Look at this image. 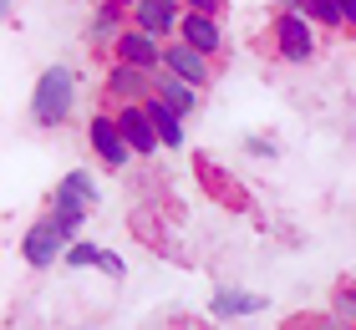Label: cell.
I'll return each mask as SVG.
<instances>
[{
  "instance_id": "1",
  "label": "cell",
  "mask_w": 356,
  "mask_h": 330,
  "mask_svg": "<svg viewBox=\"0 0 356 330\" xmlns=\"http://www.w3.org/2000/svg\"><path fill=\"white\" fill-rule=\"evenodd\" d=\"M72 107H76V72L67 61L46 66L36 76V87H31V122L36 127H67Z\"/></svg>"
},
{
  "instance_id": "2",
  "label": "cell",
  "mask_w": 356,
  "mask_h": 330,
  "mask_svg": "<svg viewBox=\"0 0 356 330\" xmlns=\"http://www.w3.org/2000/svg\"><path fill=\"white\" fill-rule=\"evenodd\" d=\"M270 46H275V56H280V61L305 66V61L316 56V21H305L300 10H275V21H270Z\"/></svg>"
},
{
  "instance_id": "3",
  "label": "cell",
  "mask_w": 356,
  "mask_h": 330,
  "mask_svg": "<svg viewBox=\"0 0 356 330\" xmlns=\"http://www.w3.org/2000/svg\"><path fill=\"white\" fill-rule=\"evenodd\" d=\"M67 249H72V234L51 219V213H41V219L26 229V239H21V259L31 270H51L56 259H67Z\"/></svg>"
},
{
  "instance_id": "4",
  "label": "cell",
  "mask_w": 356,
  "mask_h": 330,
  "mask_svg": "<svg viewBox=\"0 0 356 330\" xmlns=\"http://www.w3.org/2000/svg\"><path fill=\"white\" fill-rule=\"evenodd\" d=\"M153 76H158V72H143V66H133V61H118V56H112V66H107V81H102V97H107L112 107L148 102V97H153Z\"/></svg>"
},
{
  "instance_id": "5",
  "label": "cell",
  "mask_w": 356,
  "mask_h": 330,
  "mask_svg": "<svg viewBox=\"0 0 356 330\" xmlns=\"http://www.w3.org/2000/svg\"><path fill=\"white\" fill-rule=\"evenodd\" d=\"M87 142H92V153H97V163H107L112 173L118 168H127L138 153L127 147V138H122V127H118V112H97V117L87 122Z\"/></svg>"
},
{
  "instance_id": "6",
  "label": "cell",
  "mask_w": 356,
  "mask_h": 330,
  "mask_svg": "<svg viewBox=\"0 0 356 330\" xmlns=\"http://www.w3.org/2000/svg\"><path fill=\"white\" fill-rule=\"evenodd\" d=\"M127 15H133V26L153 31L158 41H178V26H184L188 6H184V0H138Z\"/></svg>"
},
{
  "instance_id": "7",
  "label": "cell",
  "mask_w": 356,
  "mask_h": 330,
  "mask_svg": "<svg viewBox=\"0 0 356 330\" xmlns=\"http://www.w3.org/2000/svg\"><path fill=\"white\" fill-rule=\"evenodd\" d=\"M163 72H173V76H184L188 87H209L214 81V56H204L199 46H188V41H168L163 46Z\"/></svg>"
},
{
  "instance_id": "8",
  "label": "cell",
  "mask_w": 356,
  "mask_h": 330,
  "mask_svg": "<svg viewBox=\"0 0 356 330\" xmlns=\"http://www.w3.org/2000/svg\"><path fill=\"white\" fill-rule=\"evenodd\" d=\"M163 46H168V41H158L153 31L127 26L122 36H118V46H112V56H118V61H133V66H143V72H158V66H163Z\"/></svg>"
},
{
  "instance_id": "9",
  "label": "cell",
  "mask_w": 356,
  "mask_h": 330,
  "mask_svg": "<svg viewBox=\"0 0 356 330\" xmlns=\"http://www.w3.org/2000/svg\"><path fill=\"white\" fill-rule=\"evenodd\" d=\"M118 127H122V138H127V147H133L138 158H153L158 147V127H153V117H148V102H127V107H118Z\"/></svg>"
},
{
  "instance_id": "10",
  "label": "cell",
  "mask_w": 356,
  "mask_h": 330,
  "mask_svg": "<svg viewBox=\"0 0 356 330\" xmlns=\"http://www.w3.org/2000/svg\"><path fill=\"white\" fill-rule=\"evenodd\" d=\"M260 310H265V295H254V290L219 285L214 295H209V315H214L219 325H224V320H245V315H260Z\"/></svg>"
},
{
  "instance_id": "11",
  "label": "cell",
  "mask_w": 356,
  "mask_h": 330,
  "mask_svg": "<svg viewBox=\"0 0 356 330\" xmlns=\"http://www.w3.org/2000/svg\"><path fill=\"white\" fill-rule=\"evenodd\" d=\"M178 41L199 46L204 56H219V51H224V26H219V15L188 10V15H184V26H178Z\"/></svg>"
},
{
  "instance_id": "12",
  "label": "cell",
  "mask_w": 356,
  "mask_h": 330,
  "mask_svg": "<svg viewBox=\"0 0 356 330\" xmlns=\"http://www.w3.org/2000/svg\"><path fill=\"white\" fill-rule=\"evenodd\" d=\"M133 26V15H127L122 6H112V0H97V10H92V21H87V41L92 46H118V36Z\"/></svg>"
},
{
  "instance_id": "13",
  "label": "cell",
  "mask_w": 356,
  "mask_h": 330,
  "mask_svg": "<svg viewBox=\"0 0 356 330\" xmlns=\"http://www.w3.org/2000/svg\"><path fill=\"white\" fill-rule=\"evenodd\" d=\"M199 183H204L209 193H214V198H219L224 208H234V213H245V208H250V193L239 188V183H234V178H229V173L219 168L214 158H199Z\"/></svg>"
},
{
  "instance_id": "14",
  "label": "cell",
  "mask_w": 356,
  "mask_h": 330,
  "mask_svg": "<svg viewBox=\"0 0 356 330\" xmlns=\"http://www.w3.org/2000/svg\"><path fill=\"white\" fill-rule=\"evenodd\" d=\"M153 97H163V102L173 107V112H184V117H193V112H199V87H188L184 76H173V72H163V66H158V76H153Z\"/></svg>"
},
{
  "instance_id": "15",
  "label": "cell",
  "mask_w": 356,
  "mask_h": 330,
  "mask_svg": "<svg viewBox=\"0 0 356 330\" xmlns=\"http://www.w3.org/2000/svg\"><path fill=\"white\" fill-rule=\"evenodd\" d=\"M148 117H153V127H158V142H163L168 147V153H178V147H184L188 142V117H184V112H173L168 102H163V97H148Z\"/></svg>"
},
{
  "instance_id": "16",
  "label": "cell",
  "mask_w": 356,
  "mask_h": 330,
  "mask_svg": "<svg viewBox=\"0 0 356 330\" xmlns=\"http://www.w3.org/2000/svg\"><path fill=\"white\" fill-rule=\"evenodd\" d=\"M51 204H61V208H92V204H97V178H92L87 168H72V173L51 188Z\"/></svg>"
},
{
  "instance_id": "17",
  "label": "cell",
  "mask_w": 356,
  "mask_h": 330,
  "mask_svg": "<svg viewBox=\"0 0 356 330\" xmlns=\"http://www.w3.org/2000/svg\"><path fill=\"white\" fill-rule=\"evenodd\" d=\"M300 15H305V21H316L321 31H346L341 0H300Z\"/></svg>"
},
{
  "instance_id": "18",
  "label": "cell",
  "mask_w": 356,
  "mask_h": 330,
  "mask_svg": "<svg viewBox=\"0 0 356 330\" xmlns=\"http://www.w3.org/2000/svg\"><path fill=\"white\" fill-rule=\"evenodd\" d=\"M67 264H72V270H97V264H102V244H92V239H72Z\"/></svg>"
},
{
  "instance_id": "19",
  "label": "cell",
  "mask_w": 356,
  "mask_h": 330,
  "mask_svg": "<svg viewBox=\"0 0 356 330\" xmlns=\"http://www.w3.org/2000/svg\"><path fill=\"white\" fill-rule=\"evenodd\" d=\"M46 213H51V219H56L61 229H67L72 239H82V229H87V213H92V208H61V204H51Z\"/></svg>"
},
{
  "instance_id": "20",
  "label": "cell",
  "mask_w": 356,
  "mask_h": 330,
  "mask_svg": "<svg viewBox=\"0 0 356 330\" xmlns=\"http://www.w3.org/2000/svg\"><path fill=\"white\" fill-rule=\"evenodd\" d=\"M331 310H336L341 320L356 325V279H346V285H336V290H331Z\"/></svg>"
},
{
  "instance_id": "21",
  "label": "cell",
  "mask_w": 356,
  "mask_h": 330,
  "mask_svg": "<svg viewBox=\"0 0 356 330\" xmlns=\"http://www.w3.org/2000/svg\"><path fill=\"white\" fill-rule=\"evenodd\" d=\"M290 330H356V325H351V320H341L336 310H326V315H300Z\"/></svg>"
},
{
  "instance_id": "22",
  "label": "cell",
  "mask_w": 356,
  "mask_h": 330,
  "mask_svg": "<svg viewBox=\"0 0 356 330\" xmlns=\"http://www.w3.org/2000/svg\"><path fill=\"white\" fill-rule=\"evenodd\" d=\"M245 153H250V158H265V163H270V158H280V147H275L270 138H245Z\"/></svg>"
},
{
  "instance_id": "23",
  "label": "cell",
  "mask_w": 356,
  "mask_h": 330,
  "mask_svg": "<svg viewBox=\"0 0 356 330\" xmlns=\"http://www.w3.org/2000/svg\"><path fill=\"white\" fill-rule=\"evenodd\" d=\"M97 270L112 274V279H122V274H127V264H122V254H118V249H102V264H97Z\"/></svg>"
},
{
  "instance_id": "24",
  "label": "cell",
  "mask_w": 356,
  "mask_h": 330,
  "mask_svg": "<svg viewBox=\"0 0 356 330\" xmlns=\"http://www.w3.org/2000/svg\"><path fill=\"white\" fill-rule=\"evenodd\" d=\"M188 10H204V15H219L224 10V0H184Z\"/></svg>"
},
{
  "instance_id": "25",
  "label": "cell",
  "mask_w": 356,
  "mask_h": 330,
  "mask_svg": "<svg viewBox=\"0 0 356 330\" xmlns=\"http://www.w3.org/2000/svg\"><path fill=\"white\" fill-rule=\"evenodd\" d=\"M341 15H346V26L356 31V0H341Z\"/></svg>"
},
{
  "instance_id": "26",
  "label": "cell",
  "mask_w": 356,
  "mask_h": 330,
  "mask_svg": "<svg viewBox=\"0 0 356 330\" xmlns=\"http://www.w3.org/2000/svg\"><path fill=\"white\" fill-rule=\"evenodd\" d=\"M275 10H300V0H270Z\"/></svg>"
},
{
  "instance_id": "27",
  "label": "cell",
  "mask_w": 356,
  "mask_h": 330,
  "mask_svg": "<svg viewBox=\"0 0 356 330\" xmlns=\"http://www.w3.org/2000/svg\"><path fill=\"white\" fill-rule=\"evenodd\" d=\"M112 6H122V10H133V6H138V0H112Z\"/></svg>"
},
{
  "instance_id": "28",
  "label": "cell",
  "mask_w": 356,
  "mask_h": 330,
  "mask_svg": "<svg viewBox=\"0 0 356 330\" xmlns=\"http://www.w3.org/2000/svg\"><path fill=\"white\" fill-rule=\"evenodd\" d=\"M0 6H6V10H10V6H15V0H0Z\"/></svg>"
},
{
  "instance_id": "29",
  "label": "cell",
  "mask_w": 356,
  "mask_h": 330,
  "mask_svg": "<svg viewBox=\"0 0 356 330\" xmlns=\"http://www.w3.org/2000/svg\"><path fill=\"white\" fill-rule=\"evenodd\" d=\"M76 330H82V325H76Z\"/></svg>"
}]
</instances>
